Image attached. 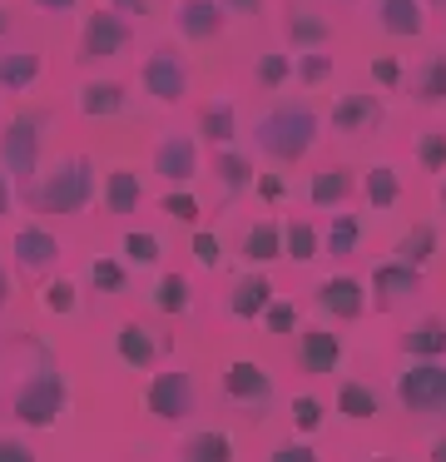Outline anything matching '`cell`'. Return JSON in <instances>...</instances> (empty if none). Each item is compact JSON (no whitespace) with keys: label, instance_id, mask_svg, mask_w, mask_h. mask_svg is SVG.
Wrapping results in <instances>:
<instances>
[{"label":"cell","instance_id":"obj_26","mask_svg":"<svg viewBox=\"0 0 446 462\" xmlns=\"http://www.w3.org/2000/svg\"><path fill=\"white\" fill-rule=\"evenodd\" d=\"M337 412H342L347 422H372L377 412H382V393L362 378H342L337 383Z\"/></svg>","mask_w":446,"mask_h":462},{"label":"cell","instance_id":"obj_46","mask_svg":"<svg viewBox=\"0 0 446 462\" xmlns=\"http://www.w3.org/2000/svg\"><path fill=\"white\" fill-rule=\"evenodd\" d=\"M188 254H194L198 269H218V263H223V244H218L214 229H194V244H188Z\"/></svg>","mask_w":446,"mask_h":462},{"label":"cell","instance_id":"obj_8","mask_svg":"<svg viewBox=\"0 0 446 462\" xmlns=\"http://www.w3.org/2000/svg\"><path fill=\"white\" fill-rule=\"evenodd\" d=\"M139 80H144V95L159 105H184L188 100V60L174 51V45H159V51H149L144 70H139Z\"/></svg>","mask_w":446,"mask_h":462},{"label":"cell","instance_id":"obj_41","mask_svg":"<svg viewBox=\"0 0 446 462\" xmlns=\"http://www.w3.org/2000/svg\"><path fill=\"white\" fill-rule=\"evenodd\" d=\"M416 160H422L426 174H441L446 170V134L441 130H422V134H416Z\"/></svg>","mask_w":446,"mask_h":462},{"label":"cell","instance_id":"obj_37","mask_svg":"<svg viewBox=\"0 0 446 462\" xmlns=\"http://www.w3.org/2000/svg\"><path fill=\"white\" fill-rule=\"evenodd\" d=\"M154 309L168 313V319H174V313H188V309H194V289H188L184 273H164V279L154 283Z\"/></svg>","mask_w":446,"mask_h":462},{"label":"cell","instance_id":"obj_14","mask_svg":"<svg viewBox=\"0 0 446 462\" xmlns=\"http://www.w3.org/2000/svg\"><path fill=\"white\" fill-rule=\"evenodd\" d=\"M283 41L293 45L297 55L303 51H327V41H332V21L317 11L313 0H283Z\"/></svg>","mask_w":446,"mask_h":462},{"label":"cell","instance_id":"obj_59","mask_svg":"<svg viewBox=\"0 0 446 462\" xmlns=\"http://www.w3.org/2000/svg\"><path fill=\"white\" fill-rule=\"evenodd\" d=\"M10 31V11H0V35H5Z\"/></svg>","mask_w":446,"mask_h":462},{"label":"cell","instance_id":"obj_17","mask_svg":"<svg viewBox=\"0 0 446 462\" xmlns=\"http://www.w3.org/2000/svg\"><path fill=\"white\" fill-rule=\"evenodd\" d=\"M372 21L392 41H416L426 31V0H372Z\"/></svg>","mask_w":446,"mask_h":462},{"label":"cell","instance_id":"obj_56","mask_svg":"<svg viewBox=\"0 0 446 462\" xmlns=\"http://www.w3.org/2000/svg\"><path fill=\"white\" fill-rule=\"evenodd\" d=\"M5 299H10V279H5V269H0V309H5Z\"/></svg>","mask_w":446,"mask_h":462},{"label":"cell","instance_id":"obj_57","mask_svg":"<svg viewBox=\"0 0 446 462\" xmlns=\"http://www.w3.org/2000/svg\"><path fill=\"white\" fill-rule=\"evenodd\" d=\"M436 204H441V209H446V180L436 184Z\"/></svg>","mask_w":446,"mask_h":462},{"label":"cell","instance_id":"obj_7","mask_svg":"<svg viewBox=\"0 0 446 462\" xmlns=\"http://www.w3.org/2000/svg\"><path fill=\"white\" fill-rule=\"evenodd\" d=\"M144 408L149 418L159 422H184L198 412V388H194V373L184 368H168V373H154L144 388Z\"/></svg>","mask_w":446,"mask_h":462},{"label":"cell","instance_id":"obj_52","mask_svg":"<svg viewBox=\"0 0 446 462\" xmlns=\"http://www.w3.org/2000/svg\"><path fill=\"white\" fill-rule=\"evenodd\" d=\"M75 5H79V0H35V11H40V15H69Z\"/></svg>","mask_w":446,"mask_h":462},{"label":"cell","instance_id":"obj_1","mask_svg":"<svg viewBox=\"0 0 446 462\" xmlns=\"http://www.w3.org/2000/svg\"><path fill=\"white\" fill-rule=\"evenodd\" d=\"M317 130H323V120H317L313 105L307 100H283L268 115H258L253 144H258V154H268L273 164H297V160L313 154Z\"/></svg>","mask_w":446,"mask_h":462},{"label":"cell","instance_id":"obj_32","mask_svg":"<svg viewBox=\"0 0 446 462\" xmlns=\"http://www.w3.org/2000/svg\"><path fill=\"white\" fill-rule=\"evenodd\" d=\"M35 80H40V55L35 51L0 55V90H5V95H25Z\"/></svg>","mask_w":446,"mask_h":462},{"label":"cell","instance_id":"obj_22","mask_svg":"<svg viewBox=\"0 0 446 462\" xmlns=\"http://www.w3.org/2000/svg\"><path fill=\"white\" fill-rule=\"evenodd\" d=\"M268 303H273V279H268L263 269L243 273V279L233 283V293H228V313H233L238 323H258L268 313Z\"/></svg>","mask_w":446,"mask_h":462},{"label":"cell","instance_id":"obj_28","mask_svg":"<svg viewBox=\"0 0 446 462\" xmlns=\"http://www.w3.org/2000/svg\"><path fill=\"white\" fill-rule=\"evenodd\" d=\"M178 462H233V438L218 428H204V432H188L178 442Z\"/></svg>","mask_w":446,"mask_h":462},{"label":"cell","instance_id":"obj_24","mask_svg":"<svg viewBox=\"0 0 446 462\" xmlns=\"http://www.w3.org/2000/svg\"><path fill=\"white\" fill-rule=\"evenodd\" d=\"M124 105H129V95L119 80H85L75 90V110L85 115V120H114Z\"/></svg>","mask_w":446,"mask_h":462},{"label":"cell","instance_id":"obj_15","mask_svg":"<svg viewBox=\"0 0 446 462\" xmlns=\"http://www.w3.org/2000/svg\"><path fill=\"white\" fill-rule=\"evenodd\" d=\"M313 303H317V313H323V319L357 323V319L367 313V303H372V293H367L362 283L352 279V273H332V279H323V283H317Z\"/></svg>","mask_w":446,"mask_h":462},{"label":"cell","instance_id":"obj_38","mask_svg":"<svg viewBox=\"0 0 446 462\" xmlns=\"http://www.w3.org/2000/svg\"><path fill=\"white\" fill-rule=\"evenodd\" d=\"M124 259L134 263V269H154L159 259H164V239L149 229H129L124 234Z\"/></svg>","mask_w":446,"mask_h":462},{"label":"cell","instance_id":"obj_45","mask_svg":"<svg viewBox=\"0 0 446 462\" xmlns=\"http://www.w3.org/2000/svg\"><path fill=\"white\" fill-rule=\"evenodd\" d=\"M367 75H372L382 90H402V85H406V70H402L396 55H372V60H367Z\"/></svg>","mask_w":446,"mask_h":462},{"label":"cell","instance_id":"obj_5","mask_svg":"<svg viewBox=\"0 0 446 462\" xmlns=\"http://www.w3.org/2000/svg\"><path fill=\"white\" fill-rule=\"evenodd\" d=\"M45 120H50L45 110H25L5 125V134H0V164H5V174L20 184V194L40 180V130H45Z\"/></svg>","mask_w":446,"mask_h":462},{"label":"cell","instance_id":"obj_6","mask_svg":"<svg viewBox=\"0 0 446 462\" xmlns=\"http://www.w3.org/2000/svg\"><path fill=\"white\" fill-rule=\"evenodd\" d=\"M223 398H228V408H233V412L263 422L268 412H273V402H278L273 373H268L263 363H253V358L228 363V368H223Z\"/></svg>","mask_w":446,"mask_h":462},{"label":"cell","instance_id":"obj_40","mask_svg":"<svg viewBox=\"0 0 446 462\" xmlns=\"http://www.w3.org/2000/svg\"><path fill=\"white\" fill-rule=\"evenodd\" d=\"M89 283H95L99 293H124L129 289V269L119 259H95L89 263Z\"/></svg>","mask_w":446,"mask_h":462},{"label":"cell","instance_id":"obj_10","mask_svg":"<svg viewBox=\"0 0 446 462\" xmlns=\"http://www.w3.org/2000/svg\"><path fill=\"white\" fill-rule=\"evenodd\" d=\"M422 289H426V269H412V263H402V259H387V263H377V269H372V303H377V313L406 309Z\"/></svg>","mask_w":446,"mask_h":462},{"label":"cell","instance_id":"obj_44","mask_svg":"<svg viewBox=\"0 0 446 462\" xmlns=\"http://www.w3.org/2000/svg\"><path fill=\"white\" fill-rule=\"evenodd\" d=\"M327 75H332V55H323V51H303L297 55V85H323Z\"/></svg>","mask_w":446,"mask_h":462},{"label":"cell","instance_id":"obj_29","mask_svg":"<svg viewBox=\"0 0 446 462\" xmlns=\"http://www.w3.org/2000/svg\"><path fill=\"white\" fill-rule=\"evenodd\" d=\"M198 134H204L214 150L233 144L238 140V110H233V100H208L204 110H198Z\"/></svg>","mask_w":446,"mask_h":462},{"label":"cell","instance_id":"obj_13","mask_svg":"<svg viewBox=\"0 0 446 462\" xmlns=\"http://www.w3.org/2000/svg\"><path fill=\"white\" fill-rule=\"evenodd\" d=\"M327 120H332V130L342 134V140H367V134H377L387 125V105L367 90H347L342 100L332 105Z\"/></svg>","mask_w":446,"mask_h":462},{"label":"cell","instance_id":"obj_9","mask_svg":"<svg viewBox=\"0 0 446 462\" xmlns=\"http://www.w3.org/2000/svg\"><path fill=\"white\" fill-rule=\"evenodd\" d=\"M129 41H134V25H129L124 11H114V5H105V11H95L85 21V35H79V60L95 65V60H114V55L129 51Z\"/></svg>","mask_w":446,"mask_h":462},{"label":"cell","instance_id":"obj_50","mask_svg":"<svg viewBox=\"0 0 446 462\" xmlns=\"http://www.w3.org/2000/svg\"><path fill=\"white\" fill-rule=\"evenodd\" d=\"M253 189L263 194L268 204H278V199H283V180H278V174H258V184H253Z\"/></svg>","mask_w":446,"mask_h":462},{"label":"cell","instance_id":"obj_35","mask_svg":"<svg viewBox=\"0 0 446 462\" xmlns=\"http://www.w3.org/2000/svg\"><path fill=\"white\" fill-rule=\"evenodd\" d=\"M357 244H362V219H352V214L337 209L332 224H327V234H323V254H332V259H352Z\"/></svg>","mask_w":446,"mask_h":462},{"label":"cell","instance_id":"obj_53","mask_svg":"<svg viewBox=\"0 0 446 462\" xmlns=\"http://www.w3.org/2000/svg\"><path fill=\"white\" fill-rule=\"evenodd\" d=\"M109 5H114V11H124V15H139V21L149 15V0H109Z\"/></svg>","mask_w":446,"mask_h":462},{"label":"cell","instance_id":"obj_39","mask_svg":"<svg viewBox=\"0 0 446 462\" xmlns=\"http://www.w3.org/2000/svg\"><path fill=\"white\" fill-rule=\"evenodd\" d=\"M40 303H45L50 313H59V319H69V313L79 309V289H75V279H50V283H45V293H40Z\"/></svg>","mask_w":446,"mask_h":462},{"label":"cell","instance_id":"obj_54","mask_svg":"<svg viewBox=\"0 0 446 462\" xmlns=\"http://www.w3.org/2000/svg\"><path fill=\"white\" fill-rule=\"evenodd\" d=\"M5 209H10V184H5V164H0V219H5Z\"/></svg>","mask_w":446,"mask_h":462},{"label":"cell","instance_id":"obj_49","mask_svg":"<svg viewBox=\"0 0 446 462\" xmlns=\"http://www.w3.org/2000/svg\"><path fill=\"white\" fill-rule=\"evenodd\" d=\"M0 462H35V448H25V442H10V438H0Z\"/></svg>","mask_w":446,"mask_h":462},{"label":"cell","instance_id":"obj_19","mask_svg":"<svg viewBox=\"0 0 446 462\" xmlns=\"http://www.w3.org/2000/svg\"><path fill=\"white\" fill-rule=\"evenodd\" d=\"M10 249H15V269L25 273V279H40L45 269H55L59 263V239L50 229H20L15 239H10Z\"/></svg>","mask_w":446,"mask_h":462},{"label":"cell","instance_id":"obj_20","mask_svg":"<svg viewBox=\"0 0 446 462\" xmlns=\"http://www.w3.org/2000/svg\"><path fill=\"white\" fill-rule=\"evenodd\" d=\"M357 189L362 184H357V174L347 164H323L317 174H307V204L313 209H342V204H352Z\"/></svg>","mask_w":446,"mask_h":462},{"label":"cell","instance_id":"obj_18","mask_svg":"<svg viewBox=\"0 0 446 462\" xmlns=\"http://www.w3.org/2000/svg\"><path fill=\"white\" fill-rule=\"evenodd\" d=\"M154 174H164L168 184H188L198 174V144L194 134H159L154 144Z\"/></svg>","mask_w":446,"mask_h":462},{"label":"cell","instance_id":"obj_25","mask_svg":"<svg viewBox=\"0 0 446 462\" xmlns=\"http://www.w3.org/2000/svg\"><path fill=\"white\" fill-rule=\"evenodd\" d=\"M214 174H218V184H223V199H238V194H248L258 184L253 160H248V154H238L233 144L214 150Z\"/></svg>","mask_w":446,"mask_h":462},{"label":"cell","instance_id":"obj_34","mask_svg":"<svg viewBox=\"0 0 446 462\" xmlns=\"http://www.w3.org/2000/svg\"><path fill=\"white\" fill-rule=\"evenodd\" d=\"M317 254H323V234H317L307 219H287V224H283V259L313 263Z\"/></svg>","mask_w":446,"mask_h":462},{"label":"cell","instance_id":"obj_55","mask_svg":"<svg viewBox=\"0 0 446 462\" xmlns=\"http://www.w3.org/2000/svg\"><path fill=\"white\" fill-rule=\"evenodd\" d=\"M432 462H446V432H436V438H432Z\"/></svg>","mask_w":446,"mask_h":462},{"label":"cell","instance_id":"obj_43","mask_svg":"<svg viewBox=\"0 0 446 462\" xmlns=\"http://www.w3.org/2000/svg\"><path fill=\"white\" fill-rule=\"evenodd\" d=\"M159 209H164L174 224H198V219H204V209H198V199L184 189V184H178L174 194H164V199H159Z\"/></svg>","mask_w":446,"mask_h":462},{"label":"cell","instance_id":"obj_42","mask_svg":"<svg viewBox=\"0 0 446 462\" xmlns=\"http://www.w3.org/2000/svg\"><path fill=\"white\" fill-rule=\"evenodd\" d=\"M287 418H293V432H317V428H323V418H327V408H323V398L303 393V398H293Z\"/></svg>","mask_w":446,"mask_h":462},{"label":"cell","instance_id":"obj_2","mask_svg":"<svg viewBox=\"0 0 446 462\" xmlns=\"http://www.w3.org/2000/svg\"><path fill=\"white\" fill-rule=\"evenodd\" d=\"M25 199L35 214H59V219L89 209V199H95V160H89V154H65V160H55L40 174V184L25 189Z\"/></svg>","mask_w":446,"mask_h":462},{"label":"cell","instance_id":"obj_12","mask_svg":"<svg viewBox=\"0 0 446 462\" xmlns=\"http://www.w3.org/2000/svg\"><path fill=\"white\" fill-rule=\"evenodd\" d=\"M174 348V338H168L164 328H154V323H139V319H124L119 323V333H114V353H119V363L124 368H154L164 353Z\"/></svg>","mask_w":446,"mask_h":462},{"label":"cell","instance_id":"obj_16","mask_svg":"<svg viewBox=\"0 0 446 462\" xmlns=\"http://www.w3.org/2000/svg\"><path fill=\"white\" fill-rule=\"evenodd\" d=\"M223 21H228L223 0H178L174 5V31L194 45L218 41V35H223Z\"/></svg>","mask_w":446,"mask_h":462},{"label":"cell","instance_id":"obj_33","mask_svg":"<svg viewBox=\"0 0 446 462\" xmlns=\"http://www.w3.org/2000/svg\"><path fill=\"white\" fill-rule=\"evenodd\" d=\"M139 199H144V184H139L134 170H114L105 180V209L109 214H134Z\"/></svg>","mask_w":446,"mask_h":462},{"label":"cell","instance_id":"obj_4","mask_svg":"<svg viewBox=\"0 0 446 462\" xmlns=\"http://www.w3.org/2000/svg\"><path fill=\"white\" fill-rule=\"evenodd\" d=\"M392 398L402 402V412L422 428H446V363L441 358H406V368L396 373Z\"/></svg>","mask_w":446,"mask_h":462},{"label":"cell","instance_id":"obj_30","mask_svg":"<svg viewBox=\"0 0 446 462\" xmlns=\"http://www.w3.org/2000/svg\"><path fill=\"white\" fill-rule=\"evenodd\" d=\"M362 199L372 204L377 214L396 209V204H402V174H396L392 164H372V170L362 174Z\"/></svg>","mask_w":446,"mask_h":462},{"label":"cell","instance_id":"obj_3","mask_svg":"<svg viewBox=\"0 0 446 462\" xmlns=\"http://www.w3.org/2000/svg\"><path fill=\"white\" fill-rule=\"evenodd\" d=\"M65 408H69V383H65V373H59V363L40 348L35 373H30L15 388V398H10V418H15L20 428H55V422L65 418Z\"/></svg>","mask_w":446,"mask_h":462},{"label":"cell","instance_id":"obj_60","mask_svg":"<svg viewBox=\"0 0 446 462\" xmlns=\"http://www.w3.org/2000/svg\"><path fill=\"white\" fill-rule=\"evenodd\" d=\"M372 462H402V457H372Z\"/></svg>","mask_w":446,"mask_h":462},{"label":"cell","instance_id":"obj_11","mask_svg":"<svg viewBox=\"0 0 446 462\" xmlns=\"http://www.w3.org/2000/svg\"><path fill=\"white\" fill-rule=\"evenodd\" d=\"M342 363H347L342 333L323 328V323H313V328H297V373H307V378H332Z\"/></svg>","mask_w":446,"mask_h":462},{"label":"cell","instance_id":"obj_21","mask_svg":"<svg viewBox=\"0 0 446 462\" xmlns=\"http://www.w3.org/2000/svg\"><path fill=\"white\" fill-rule=\"evenodd\" d=\"M396 348L406 358H446V313H422L396 333Z\"/></svg>","mask_w":446,"mask_h":462},{"label":"cell","instance_id":"obj_48","mask_svg":"<svg viewBox=\"0 0 446 462\" xmlns=\"http://www.w3.org/2000/svg\"><path fill=\"white\" fill-rule=\"evenodd\" d=\"M268 462H317V452L307 448V442H297V438H287V442H278L273 452H268Z\"/></svg>","mask_w":446,"mask_h":462},{"label":"cell","instance_id":"obj_58","mask_svg":"<svg viewBox=\"0 0 446 462\" xmlns=\"http://www.w3.org/2000/svg\"><path fill=\"white\" fill-rule=\"evenodd\" d=\"M426 11H441L446 15V0H426Z\"/></svg>","mask_w":446,"mask_h":462},{"label":"cell","instance_id":"obj_51","mask_svg":"<svg viewBox=\"0 0 446 462\" xmlns=\"http://www.w3.org/2000/svg\"><path fill=\"white\" fill-rule=\"evenodd\" d=\"M223 11L228 15H243V21H248V15H263V0H223Z\"/></svg>","mask_w":446,"mask_h":462},{"label":"cell","instance_id":"obj_36","mask_svg":"<svg viewBox=\"0 0 446 462\" xmlns=\"http://www.w3.org/2000/svg\"><path fill=\"white\" fill-rule=\"evenodd\" d=\"M293 75H297V65H293V55H283V51H263L253 60V85L258 90H283Z\"/></svg>","mask_w":446,"mask_h":462},{"label":"cell","instance_id":"obj_27","mask_svg":"<svg viewBox=\"0 0 446 462\" xmlns=\"http://www.w3.org/2000/svg\"><path fill=\"white\" fill-rule=\"evenodd\" d=\"M243 259L253 263V269H263V263L283 259V224H278V219L248 224V234H243Z\"/></svg>","mask_w":446,"mask_h":462},{"label":"cell","instance_id":"obj_47","mask_svg":"<svg viewBox=\"0 0 446 462\" xmlns=\"http://www.w3.org/2000/svg\"><path fill=\"white\" fill-rule=\"evenodd\" d=\"M263 323H268V333H293L297 328V309L287 299H273L268 313H263Z\"/></svg>","mask_w":446,"mask_h":462},{"label":"cell","instance_id":"obj_23","mask_svg":"<svg viewBox=\"0 0 446 462\" xmlns=\"http://www.w3.org/2000/svg\"><path fill=\"white\" fill-rule=\"evenodd\" d=\"M406 95L426 110L446 105V51H432L426 60H416V70L406 75Z\"/></svg>","mask_w":446,"mask_h":462},{"label":"cell","instance_id":"obj_31","mask_svg":"<svg viewBox=\"0 0 446 462\" xmlns=\"http://www.w3.org/2000/svg\"><path fill=\"white\" fill-rule=\"evenodd\" d=\"M436 249H441V234H436V224H412V229L396 239L392 259L412 263V269H426V263L436 259Z\"/></svg>","mask_w":446,"mask_h":462}]
</instances>
